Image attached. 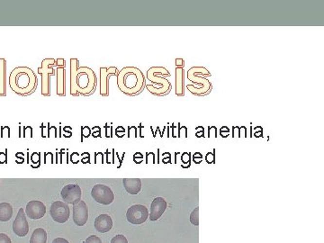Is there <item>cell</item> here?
Returning a JSON list of instances; mask_svg holds the SVG:
<instances>
[{"instance_id":"1","label":"cell","mask_w":324,"mask_h":243,"mask_svg":"<svg viewBox=\"0 0 324 243\" xmlns=\"http://www.w3.org/2000/svg\"><path fill=\"white\" fill-rule=\"evenodd\" d=\"M96 75L89 67H78V59H71V95H90L96 90Z\"/></svg>"},{"instance_id":"2","label":"cell","mask_w":324,"mask_h":243,"mask_svg":"<svg viewBox=\"0 0 324 243\" xmlns=\"http://www.w3.org/2000/svg\"><path fill=\"white\" fill-rule=\"evenodd\" d=\"M38 84L35 72L28 67H18L9 75V86L13 91L20 95L32 93Z\"/></svg>"},{"instance_id":"3","label":"cell","mask_w":324,"mask_h":243,"mask_svg":"<svg viewBox=\"0 0 324 243\" xmlns=\"http://www.w3.org/2000/svg\"><path fill=\"white\" fill-rule=\"evenodd\" d=\"M145 84L144 73L136 67H126L117 75V86L126 95H134L140 92Z\"/></svg>"},{"instance_id":"4","label":"cell","mask_w":324,"mask_h":243,"mask_svg":"<svg viewBox=\"0 0 324 243\" xmlns=\"http://www.w3.org/2000/svg\"><path fill=\"white\" fill-rule=\"evenodd\" d=\"M56 60L54 59H45L42 61V66L38 68V74L42 76V95L48 96L50 92V76L55 74L54 66Z\"/></svg>"},{"instance_id":"5","label":"cell","mask_w":324,"mask_h":243,"mask_svg":"<svg viewBox=\"0 0 324 243\" xmlns=\"http://www.w3.org/2000/svg\"><path fill=\"white\" fill-rule=\"evenodd\" d=\"M91 196L95 201L104 206H108L112 204L114 200L113 191L106 185L98 184L94 186V187L91 190Z\"/></svg>"},{"instance_id":"6","label":"cell","mask_w":324,"mask_h":243,"mask_svg":"<svg viewBox=\"0 0 324 243\" xmlns=\"http://www.w3.org/2000/svg\"><path fill=\"white\" fill-rule=\"evenodd\" d=\"M50 214L54 222L58 224H64L70 218L71 210L66 203L55 201L51 206Z\"/></svg>"},{"instance_id":"7","label":"cell","mask_w":324,"mask_h":243,"mask_svg":"<svg viewBox=\"0 0 324 243\" xmlns=\"http://www.w3.org/2000/svg\"><path fill=\"white\" fill-rule=\"evenodd\" d=\"M149 217L148 209L142 205H134L127 210L126 218L132 224H142Z\"/></svg>"},{"instance_id":"8","label":"cell","mask_w":324,"mask_h":243,"mask_svg":"<svg viewBox=\"0 0 324 243\" xmlns=\"http://www.w3.org/2000/svg\"><path fill=\"white\" fill-rule=\"evenodd\" d=\"M61 197L67 205H76L81 201L82 192L79 186L76 184H70L65 186L61 190Z\"/></svg>"},{"instance_id":"9","label":"cell","mask_w":324,"mask_h":243,"mask_svg":"<svg viewBox=\"0 0 324 243\" xmlns=\"http://www.w3.org/2000/svg\"><path fill=\"white\" fill-rule=\"evenodd\" d=\"M13 231L19 237H24L29 232V224L26 220V214L23 208H20L18 211L17 218L13 223Z\"/></svg>"},{"instance_id":"10","label":"cell","mask_w":324,"mask_h":243,"mask_svg":"<svg viewBox=\"0 0 324 243\" xmlns=\"http://www.w3.org/2000/svg\"><path fill=\"white\" fill-rule=\"evenodd\" d=\"M89 220V209L84 201L73 206V222L78 226H84Z\"/></svg>"},{"instance_id":"11","label":"cell","mask_w":324,"mask_h":243,"mask_svg":"<svg viewBox=\"0 0 324 243\" xmlns=\"http://www.w3.org/2000/svg\"><path fill=\"white\" fill-rule=\"evenodd\" d=\"M45 214H46V206L42 202L33 200L26 205L25 214L31 219H41Z\"/></svg>"},{"instance_id":"12","label":"cell","mask_w":324,"mask_h":243,"mask_svg":"<svg viewBox=\"0 0 324 243\" xmlns=\"http://www.w3.org/2000/svg\"><path fill=\"white\" fill-rule=\"evenodd\" d=\"M117 75V68H100V95L103 96L109 95V78Z\"/></svg>"},{"instance_id":"13","label":"cell","mask_w":324,"mask_h":243,"mask_svg":"<svg viewBox=\"0 0 324 243\" xmlns=\"http://www.w3.org/2000/svg\"><path fill=\"white\" fill-rule=\"evenodd\" d=\"M167 209V202L163 197H156L150 206V220L151 222H155L160 219Z\"/></svg>"},{"instance_id":"14","label":"cell","mask_w":324,"mask_h":243,"mask_svg":"<svg viewBox=\"0 0 324 243\" xmlns=\"http://www.w3.org/2000/svg\"><path fill=\"white\" fill-rule=\"evenodd\" d=\"M95 229L98 232L106 233L113 227V220L108 214H100L95 220Z\"/></svg>"},{"instance_id":"15","label":"cell","mask_w":324,"mask_h":243,"mask_svg":"<svg viewBox=\"0 0 324 243\" xmlns=\"http://www.w3.org/2000/svg\"><path fill=\"white\" fill-rule=\"evenodd\" d=\"M57 95H66V70L64 67H57Z\"/></svg>"},{"instance_id":"16","label":"cell","mask_w":324,"mask_h":243,"mask_svg":"<svg viewBox=\"0 0 324 243\" xmlns=\"http://www.w3.org/2000/svg\"><path fill=\"white\" fill-rule=\"evenodd\" d=\"M123 183L130 195H137L142 189V180L140 178H124Z\"/></svg>"},{"instance_id":"17","label":"cell","mask_w":324,"mask_h":243,"mask_svg":"<svg viewBox=\"0 0 324 243\" xmlns=\"http://www.w3.org/2000/svg\"><path fill=\"white\" fill-rule=\"evenodd\" d=\"M6 95V60L0 59V96Z\"/></svg>"},{"instance_id":"18","label":"cell","mask_w":324,"mask_h":243,"mask_svg":"<svg viewBox=\"0 0 324 243\" xmlns=\"http://www.w3.org/2000/svg\"><path fill=\"white\" fill-rule=\"evenodd\" d=\"M156 72L157 67L151 68V69H150V70L148 71V72H147V77L150 79V81H152L153 83L161 85L163 92L166 93V92L168 91L169 89H170V82H169L168 80H167V79H164V80L162 81L161 83H159V81H157L156 80V79H158V77L156 76Z\"/></svg>"},{"instance_id":"19","label":"cell","mask_w":324,"mask_h":243,"mask_svg":"<svg viewBox=\"0 0 324 243\" xmlns=\"http://www.w3.org/2000/svg\"><path fill=\"white\" fill-rule=\"evenodd\" d=\"M12 206L8 203L0 204V222H8L12 218Z\"/></svg>"},{"instance_id":"20","label":"cell","mask_w":324,"mask_h":243,"mask_svg":"<svg viewBox=\"0 0 324 243\" xmlns=\"http://www.w3.org/2000/svg\"><path fill=\"white\" fill-rule=\"evenodd\" d=\"M47 243V233L44 229L38 228L33 232L31 236L30 243Z\"/></svg>"},{"instance_id":"21","label":"cell","mask_w":324,"mask_h":243,"mask_svg":"<svg viewBox=\"0 0 324 243\" xmlns=\"http://www.w3.org/2000/svg\"><path fill=\"white\" fill-rule=\"evenodd\" d=\"M183 69L177 68L176 71V94L178 95H184V89H183Z\"/></svg>"},{"instance_id":"22","label":"cell","mask_w":324,"mask_h":243,"mask_svg":"<svg viewBox=\"0 0 324 243\" xmlns=\"http://www.w3.org/2000/svg\"><path fill=\"white\" fill-rule=\"evenodd\" d=\"M190 222L193 225H199V207L193 210L192 213L190 214Z\"/></svg>"},{"instance_id":"23","label":"cell","mask_w":324,"mask_h":243,"mask_svg":"<svg viewBox=\"0 0 324 243\" xmlns=\"http://www.w3.org/2000/svg\"><path fill=\"white\" fill-rule=\"evenodd\" d=\"M111 243H128V241L126 239V236L119 234L114 236L112 240H111Z\"/></svg>"},{"instance_id":"24","label":"cell","mask_w":324,"mask_h":243,"mask_svg":"<svg viewBox=\"0 0 324 243\" xmlns=\"http://www.w3.org/2000/svg\"><path fill=\"white\" fill-rule=\"evenodd\" d=\"M85 243H103L101 239L97 237L96 235H91L89 238H87Z\"/></svg>"},{"instance_id":"25","label":"cell","mask_w":324,"mask_h":243,"mask_svg":"<svg viewBox=\"0 0 324 243\" xmlns=\"http://www.w3.org/2000/svg\"><path fill=\"white\" fill-rule=\"evenodd\" d=\"M81 134H82V136L86 137V138L90 137V134H91V130H90V127L89 126L82 127L81 128Z\"/></svg>"},{"instance_id":"26","label":"cell","mask_w":324,"mask_h":243,"mask_svg":"<svg viewBox=\"0 0 324 243\" xmlns=\"http://www.w3.org/2000/svg\"><path fill=\"white\" fill-rule=\"evenodd\" d=\"M0 243H12L10 238L5 233H0Z\"/></svg>"},{"instance_id":"27","label":"cell","mask_w":324,"mask_h":243,"mask_svg":"<svg viewBox=\"0 0 324 243\" xmlns=\"http://www.w3.org/2000/svg\"><path fill=\"white\" fill-rule=\"evenodd\" d=\"M100 134H101L100 127H99V126H96V127H94V128H93V136H100Z\"/></svg>"},{"instance_id":"28","label":"cell","mask_w":324,"mask_h":243,"mask_svg":"<svg viewBox=\"0 0 324 243\" xmlns=\"http://www.w3.org/2000/svg\"><path fill=\"white\" fill-rule=\"evenodd\" d=\"M124 134H125V128L122 127V126L117 127V129H116V135L118 137H122L124 136Z\"/></svg>"},{"instance_id":"29","label":"cell","mask_w":324,"mask_h":243,"mask_svg":"<svg viewBox=\"0 0 324 243\" xmlns=\"http://www.w3.org/2000/svg\"><path fill=\"white\" fill-rule=\"evenodd\" d=\"M55 65H57V67H64V68H65L66 62H65V60L63 59H57Z\"/></svg>"},{"instance_id":"30","label":"cell","mask_w":324,"mask_h":243,"mask_svg":"<svg viewBox=\"0 0 324 243\" xmlns=\"http://www.w3.org/2000/svg\"><path fill=\"white\" fill-rule=\"evenodd\" d=\"M53 243H70L66 239L64 238H56L55 240H54Z\"/></svg>"},{"instance_id":"31","label":"cell","mask_w":324,"mask_h":243,"mask_svg":"<svg viewBox=\"0 0 324 243\" xmlns=\"http://www.w3.org/2000/svg\"><path fill=\"white\" fill-rule=\"evenodd\" d=\"M6 153H0V163L6 162Z\"/></svg>"}]
</instances>
